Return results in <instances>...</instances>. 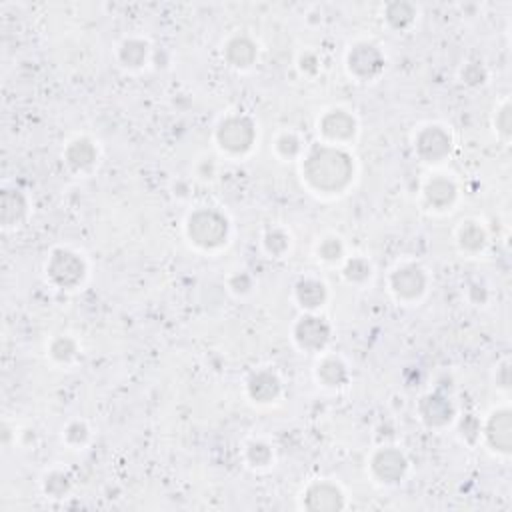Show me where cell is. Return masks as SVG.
I'll return each instance as SVG.
<instances>
[{
    "instance_id": "1",
    "label": "cell",
    "mask_w": 512,
    "mask_h": 512,
    "mask_svg": "<svg viewBox=\"0 0 512 512\" xmlns=\"http://www.w3.org/2000/svg\"><path fill=\"white\" fill-rule=\"evenodd\" d=\"M350 172H352V167H350L348 158L343 152L328 150V148L314 152L306 165V174L311 182H314V187L326 190L343 187L346 180L350 179Z\"/></svg>"
},
{
    "instance_id": "2",
    "label": "cell",
    "mask_w": 512,
    "mask_h": 512,
    "mask_svg": "<svg viewBox=\"0 0 512 512\" xmlns=\"http://www.w3.org/2000/svg\"><path fill=\"white\" fill-rule=\"evenodd\" d=\"M190 236H194L199 245H221L226 236V223L214 212H199L190 218Z\"/></svg>"
},
{
    "instance_id": "3",
    "label": "cell",
    "mask_w": 512,
    "mask_h": 512,
    "mask_svg": "<svg viewBox=\"0 0 512 512\" xmlns=\"http://www.w3.org/2000/svg\"><path fill=\"white\" fill-rule=\"evenodd\" d=\"M218 138L223 146H226L228 150H245L250 146V140H252V128L250 124L246 123L245 118H230L221 126L218 130Z\"/></svg>"
},
{
    "instance_id": "4",
    "label": "cell",
    "mask_w": 512,
    "mask_h": 512,
    "mask_svg": "<svg viewBox=\"0 0 512 512\" xmlns=\"http://www.w3.org/2000/svg\"><path fill=\"white\" fill-rule=\"evenodd\" d=\"M50 277L62 286L74 284L78 279H82V262L70 252H56L50 262Z\"/></svg>"
},
{
    "instance_id": "5",
    "label": "cell",
    "mask_w": 512,
    "mask_h": 512,
    "mask_svg": "<svg viewBox=\"0 0 512 512\" xmlns=\"http://www.w3.org/2000/svg\"><path fill=\"white\" fill-rule=\"evenodd\" d=\"M418 148H421L423 156L438 160V158H443L448 152L450 140H448V136L443 130H438L435 126V128H428L426 133H423L421 140H418Z\"/></svg>"
},
{
    "instance_id": "6",
    "label": "cell",
    "mask_w": 512,
    "mask_h": 512,
    "mask_svg": "<svg viewBox=\"0 0 512 512\" xmlns=\"http://www.w3.org/2000/svg\"><path fill=\"white\" fill-rule=\"evenodd\" d=\"M350 68H355L360 77H370L380 68V55L374 50V46H357L350 55Z\"/></svg>"
},
{
    "instance_id": "7",
    "label": "cell",
    "mask_w": 512,
    "mask_h": 512,
    "mask_svg": "<svg viewBox=\"0 0 512 512\" xmlns=\"http://www.w3.org/2000/svg\"><path fill=\"white\" fill-rule=\"evenodd\" d=\"M394 289L402 296H416L424 289V277L418 268H402L394 274Z\"/></svg>"
},
{
    "instance_id": "8",
    "label": "cell",
    "mask_w": 512,
    "mask_h": 512,
    "mask_svg": "<svg viewBox=\"0 0 512 512\" xmlns=\"http://www.w3.org/2000/svg\"><path fill=\"white\" fill-rule=\"evenodd\" d=\"M296 336L302 343V346H308V348H316V346H323L328 338V330L318 318H304V323L299 324V330Z\"/></svg>"
},
{
    "instance_id": "9",
    "label": "cell",
    "mask_w": 512,
    "mask_h": 512,
    "mask_svg": "<svg viewBox=\"0 0 512 512\" xmlns=\"http://www.w3.org/2000/svg\"><path fill=\"white\" fill-rule=\"evenodd\" d=\"M323 130L333 138H346L355 133V121L350 116H346L345 112H333L330 116L324 118Z\"/></svg>"
},
{
    "instance_id": "10",
    "label": "cell",
    "mask_w": 512,
    "mask_h": 512,
    "mask_svg": "<svg viewBox=\"0 0 512 512\" xmlns=\"http://www.w3.org/2000/svg\"><path fill=\"white\" fill-rule=\"evenodd\" d=\"M374 464H386V468H379V474L382 479H399L402 470H404V458L399 452L389 450V452H380L374 460Z\"/></svg>"
},
{
    "instance_id": "11",
    "label": "cell",
    "mask_w": 512,
    "mask_h": 512,
    "mask_svg": "<svg viewBox=\"0 0 512 512\" xmlns=\"http://www.w3.org/2000/svg\"><path fill=\"white\" fill-rule=\"evenodd\" d=\"M428 199L430 202H435L436 206H445L455 199V187L446 180H435L428 187Z\"/></svg>"
},
{
    "instance_id": "12",
    "label": "cell",
    "mask_w": 512,
    "mask_h": 512,
    "mask_svg": "<svg viewBox=\"0 0 512 512\" xmlns=\"http://www.w3.org/2000/svg\"><path fill=\"white\" fill-rule=\"evenodd\" d=\"M250 390H252V396L255 399H262V390H267V401L274 399L277 392H279V382L274 377L270 374H258L252 379V384H250Z\"/></svg>"
},
{
    "instance_id": "13",
    "label": "cell",
    "mask_w": 512,
    "mask_h": 512,
    "mask_svg": "<svg viewBox=\"0 0 512 512\" xmlns=\"http://www.w3.org/2000/svg\"><path fill=\"white\" fill-rule=\"evenodd\" d=\"M246 55H252L255 56V48H252V45L248 43V40H234V43H230V46H228V56H230V60L233 62H236L238 67H246L248 62H252L250 58H246Z\"/></svg>"
},
{
    "instance_id": "14",
    "label": "cell",
    "mask_w": 512,
    "mask_h": 512,
    "mask_svg": "<svg viewBox=\"0 0 512 512\" xmlns=\"http://www.w3.org/2000/svg\"><path fill=\"white\" fill-rule=\"evenodd\" d=\"M299 296H301V301L306 306H318L324 299L323 284H318V282H304L299 289Z\"/></svg>"
},
{
    "instance_id": "15",
    "label": "cell",
    "mask_w": 512,
    "mask_h": 512,
    "mask_svg": "<svg viewBox=\"0 0 512 512\" xmlns=\"http://www.w3.org/2000/svg\"><path fill=\"white\" fill-rule=\"evenodd\" d=\"M321 377H323L328 384H338V382H343L345 380V368L340 362H336V360H328V362H324L323 368H321Z\"/></svg>"
},
{
    "instance_id": "16",
    "label": "cell",
    "mask_w": 512,
    "mask_h": 512,
    "mask_svg": "<svg viewBox=\"0 0 512 512\" xmlns=\"http://www.w3.org/2000/svg\"><path fill=\"white\" fill-rule=\"evenodd\" d=\"M70 150H72V152H78V156L70 158V162H72L74 167L78 165V158H82V167H89L90 162L94 160V148H92L90 143H87V140H78V143H74V145L70 146Z\"/></svg>"
},
{
    "instance_id": "17",
    "label": "cell",
    "mask_w": 512,
    "mask_h": 512,
    "mask_svg": "<svg viewBox=\"0 0 512 512\" xmlns=\"http://www.w3.org/2000/svg\"><path fill=\"white\" fill-rule=\"evenodd\" d=\"M406 6H408V4H401V2H396V4L389 6V21L394 24V26H402V24L411 21L412 12L411 14H404V12H402Z\"/></svg>"
},
{
    "instance_id": "18",
    "label": "cell",
    "mask_w": 512,
    "mask_h": 512,
    "mask_svg": "<svg viewBox=\"0 0 512 512\" xmlns=\"http://www.w3.org/2000/svg\"><path fill=\"white\" fill-rule=\"evenodd\" d=\"M482 240H484V236H482V233H480L477 226H467V230H462V243H464V245L474 243L472 246L477 248V246L482 245Z\"/></svg>"
}]
</instances>
